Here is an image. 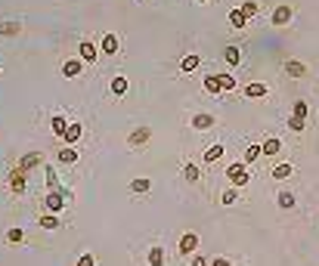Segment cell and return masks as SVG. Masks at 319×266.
<instances>
[{
    "mask_svg": "<svg viewBox=\"0 0 319 266\" xmlns=\"http://www.w3.org/2000/svg\"><path fill=\"white\" fill-rule=\"evenodd\" d=\"M47 189H50V192L62 189V186H59V176H56V170H53V167H47Z\"/></svg>",
    "mask_w": 319,
    "mask_h": 266,
    "instance_id": "d6a6232c",
    "label": "cell"
},
{
    "mask_svg": "<svg viewBox=\"0 0 319 266\" xmlns=\"http://www.w3.org/2000/svg\"><path fill=\"white\" fill-rule=\"evenodd\" d=\"M294 19V10L288 7V4H282V7H276L273 13H270V25H276V28H282V25H288Z\"/></svg>",
    "mask_w": 319,
    "mask_h": 266,
    "instance_id": "3957f363",
    "label": "cell"
},
{
    "mask_svg": "<svg viewBox=\"0 0 319 266\" xmlns=\"http://www.w3.org/2000/svg\"><path fill=\"white\" fill-rule=\"evenodd\" d=\"M78 266H96V257L93 254H81L78 257Z\"/></svg>",
    "mask_w": 319,
    "mask_h": 266,
    "instance_id": "74e56055",
    "label": "cell"
},
{
    "mask_svg": "<svg viewBox=\"0 0 319 266\" xmlns=\"http://www.w3.org/2000/svg\"><path fill=\"white\" fill-rule=\"evenodd\" d=\"M291 173H294L291 164H276V167H273V180H288Z\"/></svg>",
    "mask_w": 319,
    "mask_h": 266,
    "instance_id": "83f0119b",
    "label": "cell"
},
{
    "mask_svg": "<svg viewBox=\"0 0 319 266\" xmlns=\"http://www.w3.org/2000/svg\"><path fill=\"white\" fill-rule=\"evenodd\" d=\"M242 158H245V164H254L257 158H263V149H260V143H251V146L245 149V155H242Z\"/></svg>",
    "mask_w": 319,
    "mask_h": 266,
    "instance_id": "7402d4cb",
    "label": "cell"
},
{
    "mask_svg": "<svg viewBox=\"0 0 319 266\" xmlns=\"http://www.w3.org/2000/svg\"><path fill=\"white\" fill-rule=\"evenodd\" d=\"M211 266H233V263H229L226 257H214V260H211Z\"/></svg>",
    "mask_w": 319,
    "mask_h": 266,
    "instance_id": "ab89813d",
    "label": "cell"
},
{
    "mask_svg": "<svg viewBox=\"0 0 319 266\" xmlns=\"http://www.w3.org/2000/svg\"><path fill=\"white\" fill-rule=\"evenodd\" d=\"M220 158H223V146L217 143V146H211V149L205 152V158H202V161H205V164H217Z\"/></svg>",
    "mask_w": 319,
    "mask_h": 266,
    "instance_id": "cb8c5ba5",
    "label": "cell"
},
{
    "mask_svg": "<svg viewBox=\"0 0 319 266\" xmlns=\"http://www.w3.org/2000/svg\"><path fill=\"white\" fill-rule=\"evenodd\" d=\"M220 201H223V204H236V201H239V189H236V186L223 189V192H220Z\"/></svg>",
    "mask_w": 319,
    "mask_h": 266,
    "instance_id": "f1b7e54d",
    "label": "cell"
},
{
    "mask_svg": "<svg viewBox=\"0 0 319 266\" xmlns=\"http://www.w3.org/2000/svg\"><path fill=\"white\" fill-rule=\"evenodd\" d=\"M149 139H152V127H133L130 136H127V143L130 146H146Z\"/></svg>",
    "mask_w": 319,
    "mask_h": 266,
    "instance_id": "52a82bcc",
    "label": "cell"
},
{
    "mask_svg": "<svg viewBox=\"0 0 319 266\" xmlns=\"http://www.w3.org/2000/svg\"><path fill=\"white\" fill-rule=\"evenodd\" d=\"M189 266H211V263H208L205 257H199V254H196V257H192V260H189Z\"/></svg>",
    "mask_w": 319,
    "mask_h": 266,
    "instance_id": "f35d334b",
    "label": "cell"
},
{
    "mask_svg": "<svg viewBox=\"0 0 319 266\" xmlns=\"http://www.w3.org/2000/svg\"><path fill=\"white\" fill-rule=\"evenodd\" d=\"M245 22H248V19H245V13H242L239 7H236V10H229V28H236V31H239V28H245Z\"/></svg>",
    "mask_w": 319,
    "mask_h": 266,
    "instance_id": "4316f807",
    "label": "cell"
},
{
    "mask_svg": "<svg viewBox=\"0 0 319 266\" xmlns=\"http://www.w3.org/2000/svg\"><path fill=\"white\" fill-rule=\"evenodd\" d=\"M78 158H81V155H78V149H75V146H65V149L59 152V161H62V164H68V167L78 164Z\"/></svg>",
    "mask_w": 319,
    "mask_h": 266,
    "instance_id": "d6986e66",
    "label": "cell"
},
{
    "mask_svg": "<svg viewBox=\"0 0 319 266\" xmlns=\"http://www.w3.org/2000/svg\"><path fill=\"white\" fill-rule=\"evenodd\" d=\"M41 226H44V229H59V217H56V214H44V217H41Z\"/></svg>",
    "mask_w": 319,
    "mask_h": 266,
    "instance_id": "d590c367",
    "label": "cell"
},
{
    "mask_svg": "<svg viewBox=\"0 0 319 266\" xmlns=\"http://www.w3.org/2000/svg\"><path fill=\"white\" fill-rule=\"evenodd\" d=\"M239 10H242V13H245V19H251V16H257V13H260V7H257V4H254V0H245V4H242V7H239Z\"/></svg>",
    "mask_w": 319,
    "mask_h": 266,
    "instance_id": "4dcf8cb0",
    "label": "cell"
},
{
    "mask_svg": "<svg viewBox=\"0 0 319 266\" xmlns=\"http://www.w3.org/2000/svg\"><path fill=\"white\" fill-rule=\"evenodd\" d=\"M81 72H84V59H81V56H78V59H65V62H62V75H65V78H78Z\"/></svg>",
    "mask_w": 319,
    "mask_h": 266,
    "instance_id": "8fae6325",
    "label": "cell"
},
{
    "mask_svg": "<svg viewBox=\"0 0 319 266\" xmlns=\"http://www.w3.org/2000/svg\"><path fill=\"white\" fill-rule=\"evenodd\" d=\"M50 127H53V133H59V136H62V133H65V127H68V121H65L62 115H56V118L50 121Z\"/></svg>",
    "mask_w": 319,
    "mask_h": 266,
    "instance_id": "1f68e13d",
    "label": "cell"
},
{
    "mask_svg": "<svg viewBox=\"0 0 319 266\" xmlns=\"http://www.w3.org/2000/svg\"><path fill=\"white\" fill-rule=\"evenodd\" d=\"M217 78H220V90H223V93H226V90H236V87H239L233 75H217Z\"/></svg>",
    "mask_w": 319,
    "mask_h": 266,
    "instance_id": "836d02e7",
    "label": "cell"
},
{
    "mask_svg": "<svg viewBox=\"0 0 319 266\" xmlns=\"http://www.w3.org/2000/svg\"><path fill=\"white\" fill-rule=\"evenodd\" d=\"M214 124H217V118L214 115H211V112H196V115H192V130H211V127H214Z\"/></svg>",
    "mask_w": 319,
    "mask_h": 266,
    "instance_id": "5b68a950",
    "label": "cell"
},
{
    "mask_svg": "<svg viewBox=\"0 0 319 266\" xmlns=\"http://www.w3.org/2000/svg\"><path fill=\"white\" fill-rule=\"evenodd\" d=\"M226 180L233 183L236 189H245L248 183H251V176H248V164L245 161H233V164L226 167Z\"/></svg>",
    "mask_w": 319,
    "mask_h": 266,
    "instance_id": "6da1fadb",
    "label": "cell"
},
{
    "mask_svg": "<svg viewBox=\"0 0 319 266\" xmlns=\"http://www.w3.org/2000/svg\"><path fill=\"white\" fill-rule=\"evenodd\" d=\"M260 149H263V158H276L279 152H282V139L279 136H267L260 143Z\"/></svg>",
    "mask_w": 319,
    "mask_h": 266,
    "instance_id": "9c48e42d",
    "label": "cell"
},
{
    "mask_svg": "<svg viewBox=\"0 0 319 266\" xmlns=\"http://www.w3.org/2000/svg\"><path fill=\"white\" fill-rule=\"evenodd\" d=\"M41 158H44L41 152H28V155H22L19 167H22V170H31V167H38V164H41Z\"/></svg>",
    "mask_w": 319,
    "mask_h": 266,
    "instance_id": "44dd1931",
    "label": "cell"
},
{
    "mask_svg": "<svg viewBox=\"0 0 319 266\" xmlns=\"http://www.w3.org/2000/svg\"><path fill=\"white\" fill-rule=\"evenodd\" d=\"M146 260H149V266H165V260H168L165 247H162V244H152L149 254H146Z\"/></svg>",
    "mask_w": 319,
    "mask_h": 266,
    "instance_id": "5bb4252c",
    "label": "cell"
},
{
    "mask_svg": "<svg viewBox=\"0 0 319 266\" xmlns=\"http://www.w3.org/2000/svg\"><path fill=\"white\" fill-rule=\"evenodd\" d=\"M276 204H279L282 210H291V207L297 204V198H294V192H288V189H282V192L276 195Z\"/></svg>",
    "mask_w": 319,
    "mask_h": 266,
    "instance_id": "e0dca14e",
    "label": "cell"
},
{
    "mask_svg": "<svg viewBox=\"0 0 319 266\" xmlns=\"http://www.w3.org/2000/svg\"><path fill=\"white\" fill-rule=\"evenodd\" d=\"M285 75L288 78H304L307 75V65L300 59H285Z\"/></svg>",
    "mask_w": 319,
    "mask_h": 266,
    "instance_id": "7c38bea8",
    "label": "cell"
},
{
    "mask_svg": "<svg viewBox=\"0 0 319 266\" xmlns=\"http://www.w3.org/2000/svg\"><path fill=\"white\" fill-rule=\"evenodd\" d=\"M81 136H84V124H81V121H72V124H68V127H65V133H62L65 146H75Z\"/></svg>",
    "mask_w": 319,
    "mask_h": 266,
    "instance_id": "8992f818",
    "label": "cell"
},
{
    "mask_svg": "<svg viewBox=\"0 0 319 266\" xmlns=\"http://www.w3.org/2000/svg\"><path fill=\"white\" fill-rule=\"evenodd\" d=\"M7 241L10 244H19V241H25V232H22L19 226H13V229H7Z\"/></svg>",
    "mask_w": 319,
    "mask_h": 266,
    "instance_id": "f546056e",
    "label": "cell"
},
{
    "mask_svg": "<svg viewBox=\"0 0 319 266\" xmlns=\"http://www.w3.org/2000/svg\"><path fill=\"white\" fill-rule=\"evenodd\" d=\"M223 62H226V65H239V62H242V50L229 44V47L223 50Z\"/></svg>",
    "mask_w": 319,
    "mask_h": 266,
    "instance_id": "ac0fdd59",
    "label": "cell"
},
{
    "mask_svg": "<svg viewBox=\"0 0 319 266\" xmlns=\"http://www.w3.org/2000/svg\"><path fill=\"white\" fill-rule=\"evenodd\" d=\"M10 192H13V195H22V192H25V170H22V167H16V170L10 173Z\"/></svg>",
    "mask_w": 319,
    "mask_h": 266,
    "instance_id": "ba28073f",
    "label": "cell"
},
{
    "mask_svg": "<svg viewBox=\"0 0 319 266\" xmlns=\"http://www.w3.org/2000/svg\"><path fill=\"white\" fill-rule=\"evenodd\" d=\"M109 90H112V96H124V93L130 90V81L124 78V75H115L112 84H109Z\"/></svg>",
    "mask_w": 319,
    "mask_h": 266,
    "instance_id": "4fadbf2b",
    "label": "cell"
},
{
    "mask_svg": "<svg viewBox=\"0 0 319 266\" xmlns=\"http://www.w3.org/2000/svg\"><path fill=\"white\" fill-rule=\"evenodd\" d=\"M267 93H270V84H263V81L245 84V96H248V99H260V96H267Z\"/></svg>",
    "mask_w": 319,
    "mask_h": 266,
    "instance_id": "30bf717a",
    "label": "cell"
},
{
    "mask_svg": "<svg viewBox=\"0 0 319 266\" xmlns=\"http://www.w3.org/2000/svg\"><path fill=\"white\" fill-rule=\"evenodd\" d=\"M177 251H180L183 257H192L199 251V232H183L180 235V244H177Z\"/></svg>",
    "mask_w": 319,
    "mask_h": 266,
    "instance_id": "7a4b0ae2",
    "label": "cell"
},
{
    "mask_svg": "<svg viewBox=\"0 0 319 266\" xmlns=\"http://www.w3.org/2000/svg\"><path fill=\"white\" fill-rule=\"evenodd\" d=\"M199 4H208V0H199Z\"/></svg>",
    "mask_w": 319,
    "mask_h": 266,
    "instance_id": "60d3db41",
    "label": "cell"
},
{
    "mask_svg": "<svg viewBox=\"0 0 319 266\" xmlns=\"http://www.w3.org/2000/svg\"><path fill=\"white\" fill-rule=\"evenodd\" d=\"M288 130H291V133H304V118H294V115H291V118H288Z\"/></svg>",
    "mask_w": 319,
    "mask_h": 266,
    "instance_id": "8d00e7d4",
    "label": "cell"
},
{
    "mask_svg": "<svg viewBox=\"0 0 319 266\" xmlns=\"http://www.w3.org/2000/svg\"><path fill=\"white\" fill-rule=\"evenodd\" d=\"M202 84H205V93H211V96H220V93H223V90H220V78H217V75H208Z\"/></svg>",
    "mask_w": 319,
    "mask_h": 266,
    "instance_id": "ffe728a7",
    "label": "cell"
},
{
    "mask_svg": "<svg viewBox=\"0 0 319 266\" xmlns=\"http://www.w3.org/2000/svg\"><path fill=\"white\" fill-rule=\"evenodd\" d=\"M0 34H4V38H16V34H22V22H0Z\"/></svg>",
    "mask_w": 319,
    "mask_h": 266,
    "instance_id": "484cf974",
    "label": "cell"
},
{
    "mask_svg": "<svg viewBox=\"0 0 319 266\" xmlns=\"http://www.w3.org/2000/svg\"><path fill=\"white\" fill-rule=\"evenodd\" d=\"M183 180H186V183H199V180H202V170H199V164H192V161H189V164L183 167Z\"/></svg>",
    "mask_w": 319,
    "mask_h": 266,
    "instance_id": "d4e9b609",
    "label": "cell"
},
{
    "mask_svg": "<svg viewBox=\"0 0 319 266\" xmlns=\"http://www.w3.org/2000/svg\"><path fill=\"white\" fill-rule=\"evenodd\" d=\"M121 50V38H118V34H102V41H99V53H102V56H115V53Z\"/></svg>",
    "mask_w": 319,
    "mask_h": 266,
    "instance_id": "277c9868",
    "label": "cell"
},
{
    "mask_svg": "<svg viewBox=\"0 0 319 266\" xmlns=\"http://www.w3.org/2000/svg\"><path fill=\"white\" fill-rule=\"evenodd\" d=\"M307 112H310V105H307L304 99H297V102H294V109H291L294 118H307Z\"/></svg>",
    "mask_w": 319,
    "mask_h": 266,
    "instance_id": "e575fe53",
    "label": "cell"
},
{
    "mask_svg": "<svg viewBox=\"0 0 319 266\" xmlns=\"http://www.w3.org/2000/svg\"><path fill=\"white\" fill-rule=\"evenodd\" d=\"M149 189H152L149 176H133V180H130V192L133 195H149Z\"/></svg>",
    "mask_w": 319,
    "mask_h": 266,
    "instance_id": "9a60e30c",
    "label": "cell"
},
{
    "mask_svg": "<svg viewBox=\"0 0 319 266\" xmlns=\"http://www.w3.org/2000/svg\"><path fill=\"white\" fill-rule=\"evenodd\" d=\"M199 56H196V53H186V56L180 59V72H196V68H199Z\"/></svg>",
    "mask_w": 319,
    "mask_h": 266,
    "instance_id": "603a6c76",
    "label": "cell"
},
{
    "mask_svg": "<svg viewBox=\"0 0 319 266\" xmlns=\"http://www.w3.org/2000/svg\"><path fill=\"white\" fill-rule=\"evenodd\" d=\"M78 56H81L84 62H96V44H93V41H81Z\"/></svg>",
    "mask_w": 319,
    "mask_h": 266,
    "instance_id": "2e32d148",
    "label": "cell"
}]
</instances>
